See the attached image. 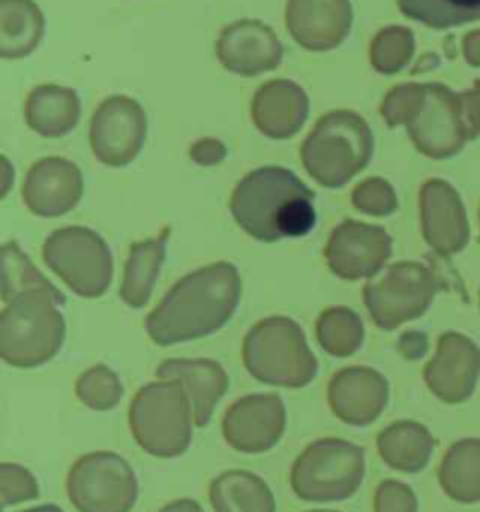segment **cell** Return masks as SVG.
Masks as SVG:
<instances>
[{
    "mask_svg": "<svg viewBox=\"0 0 480 512\" xmlns=\"http://www.w3.org/2000/svg\"><path fill=\"white\" fill-rule=\"evenodd\" d=\"M242 297V280L231 263H214L180 278L145 321L156 346L207 338L224 329Z\"/></svg>",
    "mask_w": 480,
    "mask_h": 512,
    "instance_id": "obj_1",
    "label": "cell"
},
{
    "mask_svg": "<svg viewBox=\"0 0 480 512\" xmlns=\"http://www.w3.org/2000/svg\"><path fill=\"white\" fill-rule=\"evenodd\" d=\"M315 194L285 167H259L235 186L229 209L244 233L261 242L306 237L315 224Z\"/></svg>",
    "mask_w": 480,
    "mask_h": 512,
    "instance_id": "obj_2",
    "label": "cell"
},
{
    "mask_svg": "<svg viewBox=\"0 0 480 512\" xmlns=\"http://www.w3.org/2000/svg\"><path fill=\"white\" fill-rule=\"evenodd\" d=\"M60 291L32 289L4 302L0 314V357L19 370L38 368L57 357L66 338Z\"/></svg>",
    "mask_w": 480,
    "mask_h": 512,
    "instance_id": "obj_3",
    "label": "cell"
},
{
    "mask_svg": "<svg viewBox=\"0 0 480 512\" xmlns=\"http://www.w3.org/2000/svg\"><path fill=\"white\" fill-rule=\"evenodd\" d=\"M417 151L443 160L480 134V79L473 89L452 92L445 85H422L419 102L405 122Z\"/></svg>",
    "mask_w": 480,
    "mask_h": 512,
    "instance_id": "obj_4",
    "label": "cell"
},
{
    "mask_svg": "<svg viewBox=\"0 0 480 512\" xmlns=\"http://www.w3.org/2000/svg\"><path fill=\"white\" fill-rule=\"evenodd\" d=\"M372 154L374 134L368 122L349 109L323 115L300 149L304 169L325 188H342L366 169Z\"/></svg>",
    "mask_w": 480,
    "mask_h": 512,
    "instance_id": "obj_5",
    "label": "cell"
},
{
    "mask_svg": "<svg viewBox=\"0 0 480 512\" xmlns=\"http://www.w3.org/2000/svg\"><path fill=\"white\" fill-rule=\"evenodd\" d=\"M242 362L255 381L302 389L317 376V359L291 317L272 316L254 325L242 342Z\"/></svg>",
    "mask_w": 480,
    "mask_h": 512,
    "instance_id": "obj_6",
    "label": "cell"
},
{
    "mask_svg": "<svg viewBox=\"0 0 480 512\" xmlns=\"http://www.w3.org/2000/svg\"><path fill=\"white\" fill-rule=\"evenodd\" d=\"M128 421L137 445L154 458H177L192 443V400L175 379L154 381L137 392Z\"/></svg>",
    "mask_w": 480,
    "mask_h": 512,
    "instance_id": "obj_7",
    "label": "cell"
},
{
    "mask_svg": "<svg viewBox=\"0 0 480 512\" xmlns=\"http://www.w3.org/2000/svg\"><path fill=\"white\" fill-rule=\"evenodd\" d=\"M366 475L364 449L338 437L310 443L291 467V488L308 503H336L357 494Z\"/></svg>",
    "mask_w": 480,
    "mask_h": 512,
    "instance_id": "obj_8",
    "label": "cell"
},
{
    "mask_svg": "<svg viewBox=\"0 0 480 512\" xmlns=\"http://www.w3.org/2000/svg\"><path fill=\"white\" fill-rule=\"evenodd\" d=\"M445 280L434 269L404 261L389 267L381 280L362 289L366 310L381 331H394L407 321L419 319L432 306Z\"/></svg>",
    "mask_w": 480,
    "mask_h": 512,
    "instance_id": "obj_9",
    "label": "cell"
},
{
    "mask_svg": "<svg viewBox=\"0 0 480 512\" xmlns=\"http://www.w3.org/2000/svg\"><path fill=\"white\" fill-rule=\"evenodd\" d=\"M42 256L45 265L79 297L98 299L111 286V250L89 227H64L51 233Z\"/></svg>",
    "mask_w": 480,
    "mask_h": 512,
    "instance_id": "obj_10",
    "label": "cell"
},
{
    "mask_svg": "<svg viewBox=\"0 0 480 512\" xmlns=\"http://www.w3.org/2000/svg\"><path fill=\"white\" fill-rule=\"evenodd\" d=\"M66 490L77 512H132L139 496L134 469L111 451L81 456L68 473Z\"/></svg>",
    "mask_w": 480,
    "mask_h": 512,
    "instance_id": "obj_11",
    "label": "cell"
},
{
    "mask_svg": "<svg viewBox=\"0 0 480 512\" xmlns=\"http://www.w3.org/2000/svg\"><path fill=\"white\" fill-rule=\"evenodd\" d=\"M94 156L111 167L132 164L147 139V115L128 96H113L96 109L90 121Z\"/></svg>",
    "mask_w": 480,
    "mask_h": 512,
    "instance_id": "obj_12",
    "label": "cell"
},
{
    "mask_svg": "<svg viewBox=\"0 0 480 512\" xmlns=\"http://www.w3.org/2000/svg\"><path fill=\"white\" fill-rule=\"evenodd\" d=\"M287 424L278 394H248L225 411L222 434L227 445L244 454H263L282 439Z\"/></svg>",
    "mask_w": 480,
    "mask_h": 512,
    "instance_id": "obj_13",
    "label": "cell"
},
{
    "mask_svg": "<svg viewBox=\"0 0 480 512\" xmlns=\"http://www.w3.org/2000/svg\"><path fill=\"white\" fill-rule=\"evenodd\" d=\"M392 256V239L383 227L345 220L325 246L330 271L347 282L374 278Z\"/></svg>",
    "mask_w": 480,
    "mask_h": 512,
    "instance_id": "obj_14",
    "label": "cell"
},
{
    "mask_svg": "<svg viewBox=\"0 0 480 512\" xmlns=\"http://www.w3.org/2000/svg\"><path fill=\"white\" fill-rule=\"evenodd\" d=\"M479 376V346L460 332H445L424 368L428 389L445 404H462L475 391Z\"/></svg>",
    "mask_w": 480,
    "mask_h": 512,
    "instance_id": "obj_15",
    "label": "cell"
},
{
    "mask_svg": "<svg viewBox=\"0 0 480 512\" xmlns=\"http://www.w3.org/2000/svg\"><path fill=\"white\" fill-rule=\"evenodd\" d=\"M389 381L368 366L336 372L327 387V402L336 419L349 426H370L389 404Z\"/></svg>",
    "mask_w": 480,
    "mask_h": 512,
    "instance_id": "obj_16",
    "label": "cell"
},
{
    "mask_svg": "<svg viewBox=\"0 0 480 512\" xmlns=\"http://www.w3.org/2000/svg\"><path fill=\"white\" fill-rule=\"evenodd\" d=\"M285 25L293 40L308 51H330L344 44L353 25L349 0H289Z\"/></svg>",
    "mask_w": 480,
    "mask_h": 512,
    "instance_id": "obj_17",
    "label": "cell"
},
{
    "mask_svg": "<svg viewBox=\"0 0 480 512\" xmlns=\"http://www.w3.org/2000/svg\"><path fill=\"white\" fill-rule=\"evenodd\" d=\"M216 53L225 70L254 77L278 68L284 47L265 23L244 19L225 27L218 38Z\"/></svg>",
    "mask_w": 480,
    "mask_h": 512,
    "instance_id": "obj_18",
    "label": "cell"
},
{
    "mask_svg": "<svg viewBox=\"0 0 480 512\" xmlns=\"http://www.w3.org/2000/svg\"><path fill=\"white\" fill-rule=\"evenodd\" d=\"M422 233L439 256L462 252L469 242V224L458 192L443 181H428L420 192Z\"/></svg>",
    "mask_w": 480,
    "mask_h": 512,
    "instance_id": "obj_19",
    "label": "cell"
},
{
    "mask_svg": "<svg viewBox=\"0 0 480 512\" xmlns=\"http://www.w3.org/2000/svg\"><path fill=\"white\" fill-rule=\"evenodd\" d=\"M83 196L79 167L64 158H44L30 167L23 182V201L30 212L57 218L72 211Z\"/></svg>",
    "mask_w": 480,
    "mask_h": 512,
    "instance_id": "obj_20",
    "label": "cell"
},
{
    "mask_svg": "<svg viewBox=\"0 0 480 512\" xmlns=\"http://www.w3.org/2000/svg\"><path fill=\"white\" fill-rule=\"evenodd\" d=\"M160 379H175L188 392L197 428H205L218 402L229 389V377L220 362L210 359H167L156 370Z\"/></svg>",
    "mask_w": 480,
    "mask_h": 512,
    "instance_id": "obj_21",
    "label": "cell"
},
{
    "mask_svg": "<svg viewBox=\"0 0 480 512\" xmlns=\"http://www.w3.org/2000/svg\"><path fill=\"white\" fill-rule=\"evenodd\" d=\"M308 96L293 81L276 79L265 83L254 96L252 119L263 136L293 137L308 119Z\"/></svg>",
    "mask_w": 480,
    "mask_h": 512,
    "instance_id": "obj_22",
    "label": "cell"
},
{
    "mask_svg": "<svg viewBox=\"0 0 480 512\" xmlns=\"http://www.w3.org/2000/svg\"><path fill=\"white\" fill-rule=\"evenodd\" d=\"M435 439L420 422L400 421L377 436V452L387 466L402 473H419L428 466Z\"/></svg>",
    "mask_w": 480,
    "mask_h": 512,
    "instance_id": "obj_23",
    "label": "cell"
},
{
    "mask_svg": "<svg viewBox=\"0 0 480 512\" xmlns=\"http://www.w3.org/2000/svg\"><path fill=\"white\" fill-rule=\"evenodd\" d=\"M209 497L214 512H276L269 484L244 469L218 475L210 482Z\"/></svg>",
    "mask_w": 480,
    "mask_h": 512,
    "instance_id": "obj_24",
    "label": "cell"
},
{
    "mask_svg": "<svg viewBox=\"0 0 480 512\" xmlns=\"http://www.w3.org/2000/svg\"><path fill=\"white\" fill-rule=\"evenodd\" d=\"M25 115L27 124L36 134L44 137L66 136L79 122L81 104L72 89L42 85L30 92Z\"/></svg>",
    "mask_w": 480,
    "mask_h": 512,
    "instance_id": "obj_25",
    "label": "cell"
},
{
    "mask_svg": "<svg viewBox=\"0 0 480 512\" xmlns=\"http://www.w3.org/2000/svg\"><path fill=\"white\" fill-rule=\"evenodd\" d=\"M45 19L32 0H0V55L25 59L44 36Z\"/></svg>",
    "mask_w": 480,
    "mask_h": 512,
    "instance_id": "obj_26",
    "label": "cell"
},
{
    "mask_svg": "<svg viewBox=\"0 0 480 512\" xmlns=\"http://www.w3.org/2000/svg\"><path fill=\"white\" fill-rule=\"evenodd\" d=\"M165 241L167 231L158 239L132 244L120 286V299L130 308H143L149 302L164 263Z\"/></svg>",
    "mask_w": 480,
    "mask_h": 512,
    "instance_id": "obj_27",
    "label": "cell"
},
{
    "mask_svg": "<svg viewBox=\"0 0 480 512\" xmlns=\"http://www.w3.org/2000/svg\"><path fill=\"white\" fill-rule=\"evenodd\" d=\"M439 484L458 503H479L480 439H462L450 447L439 466Z\"/></svg>",
    "mask_w": 480,
    "mask_h": 512,
    "instance_id": "obj_28",
    "label": "cell"
},
{
    "mask_svg": "<svg viewBox=\"0 0 480 512\" xmlns=\"http://www.w3.org/2000/svg\"><path fill=\"white\" fill-rule=\"evenodd\" d=\"M315 336L323 351L345 359L355 355L364 344V323L357 312L334 306L317 317Z\"/></svg>",
    "mask_w": 480,
    "mask_h": 512,
    "instance_id": "obj_29",
    "label": "cell"
},
{
    "mask_svg": "<svg viewBox=\"0 0 480 512\" xmlns=\"http://www.w3.org/2000/svg\"><path fill=\"white\" fill-rule=\"evenodd\" d=\"M398 8L430 29H450L480 19V0H398Z\"/></svg>",
    "mask_w": 480,
    "mask_h": 512,
    "instance_id": "obj_30",
    "label": "cell"
},
{
    "mask_svg": "<svg viewBox=\"0 0 480 512\" xmlns=\"http://www.w3.org/2000/svg\"><path fill=\"white\" fill-rule=\"evenodd\" d=\"M32 289L59 291L30 263L17 242H6L2 246V301H12L15 295Z\"/></svg>",
    "mask_w": 480,
    "mask_h": 512,
    "instance_id": "obj_31",
    "label": "cell"
},
{
    "mask_svg": "<svg viewBox=\"0 0 480 512\" xmlns=\"http://www.w3.org/2000/svg\"><path fill=\"white\" fill-rule=\"evenodd\" d=\"M75 396L92 411H111L124 396L120 377L105 364H96L75 381Z\"/></svg>",
    "mask_w": 480,
    "mask_h": 512,
    "instance_id": "obj_32",
    "label": "cell"
},
{
    "mask_svg": "<svg viewBox=\"0 0 480 512\" xmlns=\"http://www.w3.org/2000/svg\"><path fill=\"white\" fill-rule=\"evenodd\" d=\"M415 51L413 32L404 27H389L375 36L370 49L372 66L379 74H398L407 62L411 61Z\"/></svg>",
    "mask_w": 480,
    "mask_h": 512,
    "instance_id": "obj_33",
    "label": "cell"
},
{
    "mask_svg": "<svg viewBox=\"0 0 480 512\" xmlns=\"http://www.w3.org/2000/svg\"><path fill=\"white\" fill-rule=\"evenodd\" d=\"M0 490L2 505L12 507L23 501H32L40 496V486L27 467L4 462L0 466Z\"/></svg>",
    "mask_w": 480,
    "mask_h": 512,
    "instance_id": "obj_34",
    "label": "cell"
},
{
    "mask_svg": "<svg viewBox=\"0 0 480 512\" xmlns=\"http://www.w3.org/2000/svg\"><path fill=\"white\" fill-rule=\"evenodd\" d=\"M353 205L359 211L372 216H389L398 209V199L389 182L383 179H370L362 182L353 192Z\"/></svg>",
    "mask_w": 480,
    "mask_h": 512,
    "instance_id": "obj_35",
    "label": "cell"
},
{
    "mask_svg": "<svg viewBox=\"0 0 480 512\" xmlns=\"http://www.w3.org/2000/svg\"><path fill=\"white\" fill-rule=\"evenodd\" d=\"M419 501L415 492L398 481H383L374 496V512H417Z\"/></svg>",
    "mask_w": 480,
    "mask_h": 512,
    "instance_id": "obj_36",
    "label": "cell"
},
{
    "mask_svg": "<svg viewBox=\"0 0 480 512\" xmlns=\"http://www.w3.org/2000/svg\"><path fill=\"white\" fill-rule=\"evenodd\" d=\"M428 347H430V342L424 332H404L398 340V351L407 361H419L428 353Z\"/></svg>",
    "mask_w": 480,
    "mask_h": 512,
    "instance_id": "obj_37",
    "label": "cell"
},
{
    "mask_svg": "<svg viewBox=\"0 0 480 512\" xmlns=\"http://www.w3.org/2000/svg\"><path fill=\"white\" fill-rule=\"evenodd\" d=\"M465 61L480 68V31L469 32L464 38Z\"/></svg>",
    "mask_w": 480,
    "mask_h": 512,
    "instance_id": "obj_38",
    "label": "cell"
},
{
    "mask_svg": "<svg viewBox=\"0 0 480 512\" xmlns=\"http://www.w3.org/2000/svg\"><path fill=\"white\" fill-rule=\"evenodd\" d=\"M160 512H205L203 507L194 501V499H177L169 505H165Z\"/></svg>",
    "mask_w": 480,
    "mask_h": 512,
    "instance_id": "obj_39",
    "label": "cell"
},
{
    "mask_svg": "<svg viewBox=\"0 0 480 512\" xmlns=\"http://www.w3.org/2000/svg\"><path fill=\"white\" fill-rule=\"evenodd\" d=\"M21 512H64L57 505H40V507H32V509H27V511Z\"/></svg>",
    "mask_w": 480,
    "mask_h": 512,
    "instance_id": "obj_40",
    "label": "cell"
},
{
    "mask_svg": "<svg viewBox=\"0 0 480 512\" xmlns=\"http://www.w3.org/2000/svg\"><path fill=\"white\" fill-rule=\"evenodd\" d=\"M310 512H336V511H310Z\"/></svg>",
    "mask_w": 480,
    "mask_h": 512,
    "instance_id": "obj_41",
    "label": "cell"
}]
</instances>
